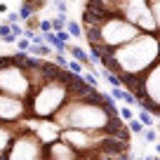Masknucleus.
Wrapping results in <instances>:
<instances>
[{
  "instance_id": "f257e3e1",
  "label": "nucleus",
  "mask_w": 160,
  "mask_h": 160,
  "mask_svg": "<svg viewBox=\"0 0 160 160\" xmlns=\"http://www.w3.org/2000/svg\"><path fill=\"white\" fill-rule=\"evenodd\" d=\"M66 97H71L68 87L59 85V82H45L42 87L33 90L31 97V113L40 120H47L50 115H54L61 108V104L66 101Z\"/></svg>"
},
{
  "instance_id": "f03ea898",
  "label": "nucleus",
  "mask_w": 160,
  "mask_h": 160,
  "mask_svg": "<svg viewBox=\"0 0 160 160\" xmlns=\"http://www.w3.org/2000/svg\"><path fill=\"white\" fill-rule=\"evenodd\" d=\"M111 7H113V10H122V12H118V17H122L127 24L137 26V28H148L151 33L158 35V26L160 24L153 21L146 2H141V0H130V2L120 0V2H111Z\"/></svg>"
},
{
  "instance_id": "7ed1b4c3",
  "label": "nucleus",
  "mask_w": 160,
  "mask_h": 160,
  "mask_svg": "<svg viewBox=\"0 0 160 160\" xmlns=\"http://www.w3.org/2000/svg\"><path fill=\"white\" fill-rule=\"evenodd\" d=\"M7 160H40V141L35 137H19L5 153Z\"/></svg>"
},
{
  "instance_id": "20e7f679",
  "label": "nucleus",
  "mask_w": 160,
  "mask_h": 160,
  "mask_svg": "<svg viewBox=\"0 0 160 160\" xmlns=\"http://www.w3.org/2000/svg\"><path fill=\"white\" fill-rule=\"evenodd\" d=\"M50 160H78V158L71 146H66L64 141H54L50 146Z\"/></svg>"
},
{
  "instance_id": "39448f33",
  "label": "nucleus",
  "mask_w": 160,
  "mask_h": 160,
  "mask_svg": "<svg viewBox=\"0 0 160 160\" xmlns=\"http://www.w3.org/2000/svg\"><path fill=\"white\" fill-rule=\"evenodd\" d=\"M42 7V2H21L19 5V21H28L33 19V12Z\"/></svg>"
},
{
  "instance_id": "423d86ee",
  "label": "nucleus",
  "mask_w": 160,
  "mask_h": 160,
  "mask_svg": "<svg viewBox=\"0 0 160 160\" xmlns=\"http://www.w3.org/2000/svg\"><path fill=\"white\" fill-rule=\"evenodd\" d=\"M66 50H68L71 54H73V61H78L80 66H90V64H92V61H90V57L85 54V50H82V47L71 45V47H66Z\"/></svg>"
},
{
  "instance_id": "0eeeda50",
  "label": "nucleus",
  "mask_w": 160,
  "mask_h": 160,
  "mask_svg": "<svg viewBox=\"0 0 160 160\" xmlns=\"http://www.w3.org/2000/svg\"><path fill=\"white\" fill-rule=\"evenodd\" d=\"M28 52H33V54H35V59H45V57H50V54H52V50L45 45V42H42V45H38V47H33V45H31V47H28Z\"/></svg>"
},
{
  "instance_id": "6e6552de",
  "label": "nucleus",
  "mask_w": 160,
  "mask_h": 160,
  "mask_svg": "<svg viewBox=\"0 0 160 160\" xmlns=\"http://www.w3.org/2000/svg\"><path fill=\"white\" fill-rule=\"evenodd\" d=\"M66 17H57V19H52L50 21V26H52V33H61L64 31V26H66Z\"/></svg>"
},
{
  "instance_id": "1a4fd4ad",
  "label": "nucleus",
  "mask_w": 160,
  "mask_h": 160,
  "mask_svg": "<svg viewBox=\"0 0 160 160\" xmlns=\"http://www.w3.org/2000/svg\"><path fill=\"white\" fill-rule=\"evenodd\" d=\"M0 38L5 40V42H14V40H17L14 35H12V28L7 24H0Z\"/></svg>"
},
{
  "instance_id": "9d476101",
  "label": "nucleus",
  "mask_w": 160,
  "mask_h": 160,
  "mask_svg": "<svg viewBox=\"0 0 160 160\" xmlns=\"http://www.w3.org/2000/svg\"><path fill=\"white\" fill-rule=\"evenodd\" d=\"M64 31H66V33H68V35H73V38H78V35H82V31H80V26L75 24V21H66Z\"/></svg>"
},
{
  "instance_id": "9b49d317",
  "label": "nucleus",
  "mask_w": 160,
  "mask_h": 160,
  "mask_svg": "<svg viewBox=\"0 0 160 160\" xmlns=\"http://www.w3.org/2000/svg\"><path fill=\"white\" fill-rule=\"evenodd\" d=\"M127 127V132H130V134H141V132H144V127H141V122L137 118H132L130 120V125H125Z\"/></svg>"
},
{
  "instance_id": "f8f14e48",
  "label": "nucleus",
  "mask_w": 160,
  "mask_h": 160,
  "mask_svg": "<svg viewBox=\"0 0 160 160\" xmlns=\"http://www.w3.org/2000/svg\"><path fill=\"white\" fill-rule=\"evenodd\" d=\"M141 137H144L146 144H158V132H155V130H144Z\"/></svg>"
},
{
  "instance_id": "ddd939ff",
  "label": "nucleus",
  "mask_w": 160,
  "mask_h": 160,
  "mask_svg": "<svg viewBox=\"0 0 160 160\" xmlns=\"http://www.w3.org/2000/svg\"><path fill=\"white\" fill-rule=\"evenodd\" d=\"M101 75H104L111 85H113V90H115V87H122V85H120V78H118L115 73H111V71H101Z\"/></svg>"
},
{
  "instance_id": "4468645a",
  "label": "nucleus",
  "mask_w": 160,
  "mask_h": 160,
  "mask_svg": "<svg viewBox=\"0 0 160 160\" xmlns=\"http://www.w3.org/2000/svg\"><path fill=\"white\" fill-rule=\"evenodd\" d=\"M115 113H118V118H120V120H127V122H130V120L134 118V113H132V111L127 108V106H120V108L115 111Z\"/></svg>"
},
{
  "instance_id": "2eb2a0df",
  "label": "nucleus",
  "mask_w": 160,
  "mask_h": 160,
  "mask_svg": "<svg viewBox=\"0 0 160 160\" xmlns=\"http://www.w3.org/2000/svg\"><path fill=\"white\" fill-rule=\"evenodd\" d=\"M14 42H17V47H19L21 52H28V47H31V42L26 38H19V40H14Z\"/></svg>"
},
{
  "instance_id": "dca6fc26",
  "label": "nucleus",
  "mask_w": 160,
  "mask_h": 160,
  "mask_svg": "<svg viewBox=\"0 0 160 160\" xmlns=\"http://www.w3.org/2000/svg\"><path fill=\"white\" fill-rule=\"evenodd\" d=\"M38 28L42 31V35H45V33H52V26H50V21H47V19H42V21H40V24H38Z\"/></svg>"
},
{
  "instance_id": "f3484780",
  "label": "nucleus",
  "mask_w": 160,
  "mask_h": 160,
  "mask_svg": "<svg viewBox=\"0 0 160 160\" xmlns=\"http://www.w3.org/2000/svg\"><path fill=\"white\" fill-rule=\"evenodd\" d=\"M7 12V2H0V14H5Z\"/></svg>"
},
{
  "instance_id": "a211bd4d",
  "label": "nucleus",
  "mask_w": 160,
  "mask_h": 160,
  "mask_svg": "<svg viewBox=\"0 0 160 160\" xmlns=\"http://www.w3.org/2000/svg\"><path fill=\"white\" fill-rule=\"evenodd\" d=\"M80 160H94V158H80Z\"/></svg>"
}]
</instances>
